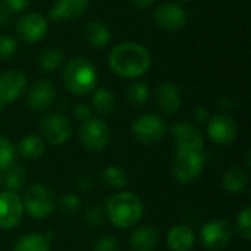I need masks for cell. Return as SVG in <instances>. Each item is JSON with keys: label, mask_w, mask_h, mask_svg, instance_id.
<instances>
[{"label": "cell", "mask_w": 251, "mask_h": 251, "mask_svg": "<svg viewBox=\"0 0 251 251\" xmlns=\"http://www.w3.org/2000/svg\"><path fill=\"white\" fill-rule=\"evenodd\" d=\"M237 228H238V232L240 235L250 241L251 240V207L250 206H246L240 213H238V218H237Z\"/></svg>", "instance_id": "cell-32"}, {"label": "cell", "mask_w": 251, "mask_h": 251, "mask_svg": "<svg viewBox=\"0 0 251 251\" xmlns=\"http://www.w3.org/2000/svg\"><path fill=\"white\" fill-rule=\"evenodd\" d=\"M246 160H247V168H250V150L246 154Z\"/></svg>", "instance_id": "cell-41"}, {"label": "cell", "mask_w": 251, "mask_h": 251, "mask_svg": "<svg viewBox=\"0 0 251 251\" xmlns=\"http://www.w3.org/2000/svg\"><path fill=\"white\" fill-rule=\"evenodd\" d=\"M79 140L85 150L100 151L110 141V128L101 119L91 118L79 128Z\"/></svg>", "instance_id": "cell-9"}, {"label": "cell", "mask_w": 251, "mask_h": 251, "mask_svg": "<svg viewBox=\"0 0 251 251\" xmlns=\"http://www.w3.org/2000/svg\"><path fill=\"white\" fill-rule=\"evenodd\" d=\"M234 238V228L224 219H216L206 224L200 232V243L209 251H221L226 249Z\"/></svg>", "instance_id": "cell-8"}, {"label": "cell", "mask_w": 251, "mask_h": 251, "mask_svg": "<svg viewBox=\"0 0 251 251\" xmlns=\"http://www.w3.org/2000/svg\"><path fill=\"white\" fill-rule=\"evenodd\" d=\"M46 150L44 141L38 135H26L18 143V153L28 160H37Z\"/></svg>", "instance_id": "cell-24"}, {"label": "cell", "mask_w": 251, "mask_h": 251, "mask_svg": "<svg viewBox=\"0 0 251 251\" xmlns=\"http://www.w3.org/2000/svg\"><path fill=\"white\" fill-rule=\"evenodd\" d=\"M156 0H131V3L138 7V9H144V7H149L154 3Z\"/></svg>", "instance_id": "cell-39"}, {"label": "cell", "mask_w": 251, "mask_h": 251, "mask_svg": "<svg viewBox=\"0 0 251 251\" xmlns=\"http://www.w3.org/2000/svg\"><path fill=\"white\" fill-rule=\"evenodd\" d=\"M168 246L172 251H190L196 243L194 231L187 225H175L168 232Z\"/></svg>", "instance_id": "cell-21"}, {"label": "cell", "mask_w": 251, "mask_h": 251, "mask_svg": "<svg viewBox=\"0 0 251 251\" xmlns=\"http://www.w3.org/2000/svg\"><path fill=\"white\" fill-rule=\"evenodd\" d=\"M168 125L166 122L154 115V113H144L135 118L131 124V134L132 137L141 144H154L163 140L166 135Z\"/></svg>", "instance_id": "cell-7"}, {"label": "cell", "mask_w": 251, "mask_h": 251, "mask_svg": "<svg viewBox=\"0 0 251 251\" xmlns=\"http://www.w3.org/2000/svg\"><path fill=\"white\" fill-rule=\"evenodd\" d=\"M203 166V151H176L171 163V172L179 184H190L200 176Z\"/></svg>", "instance_id": "cell-5"}, {"label": "cell", "mask_w": 251, "mask_h": 251, "mask_svg": "<svg viewBox=\"0 0 251 251\" xmlns=\"http://www.w3.org/2000/svg\"><path fill=\"white\" fill-rule=\"evenodd\" d=\"M82 37H84L85 43L88 46H91L93 49H103L112 40L110 29L101 21H91L87 25H84Z\"/></svg>", "instance_id": "cell-20"}, {"label": "cell", "mask_w": 251, "mask_h": 251, "mask_svg": "<svg viewBox=\"0 0 251 251\" xmlns=\"http://www.w3.org/2000/svg\"><path fill=\"white\" fill-rule=\"evenodd\" d=\"M109 66L118 76L134 79L150 69L151 56L140 43L125 41L112 49L109 54Z\"/></svg>", "instance_id": "cell-1"}, {"label": "cell", "mask_w": 251, "mask_h": 251, "mask_svg": "<svg viewBox=\"0 0 251 251\" xmlns=\"http://www.w3.org/2000/svg\"><path fill=\"white\" fill-rule=\"evenodd\" d=\"M74 115H75V118H76L81 124H84V122H87L88 119H91V107H90L88 104H85V103H79V104L75 106Z\"/></svg>", "instance_id": "cell-36"}, {"label": "cell", "mask_w": 251, "mask_h": 251, "mask_svg": "<svg viewBox=\"0 0 251 251\" xmlns=\"http://www.w3.org/2000/svg\"><path fill=\"white\" fill-rule=\"evenodd\" d=\"M56 206L59 207V210L63 215H74L81 209V200L76 194L69 193V194H63L62 197L56 199Z\"/></svg>", "instance_id": "cell-30"}, {"label": "cell", "mask_w": 251, "mask_h": 251, "mask_svg": "<svg viewBox=\"0 0 251 251\" xmlns=\"http://www.w3.org/2000/svg\"><path fill=\"white\" fill-rule=\"evenodd\" d=\"M13 251H50V243L44 235H22L13 246Z\"/></svg>", "instance_id": "cell-26"}, {"label": "cell", "mask_w": 251, "mask_h": 251, "mask_svg": "<svg viewBox=\"0 0 251 251\" xmlns=\"http://www.w3.org/2000/svg\"><path fill=\"white\" fill-rule=\"evenodd\" d=\"M91 251H119V244L113 237H103L94 243Z\"/></svg>", "instance_id": "cell-34"}, {"label": "cell", "mask_w": 251, "mask_h": 251, "mask_svg": "<svg viewBox=\"0 0 251 251\" xmlns=\"http://www.w3.org/2000/svg\"><path fill=\"white\" fill-rule=\"evenodd\" d=\"M106 216L116 228H134L143 218V203L134 193H116L106 201Z\"/></svg>", "instance_id": "cell-2"}, {"label": "cell", "mask_w": 251, "mask_h": 251, "mask_svg": "<svg viewBox=\"0 0 251 251\" xmlns=\"http://www.w3.org/2000/svg\"><path fill=\"white\" fill-rule=\"evenodd\" d=\"M15 163V147L13 144L0 135V171H7Z\"/></svg>", "instance_id": "cell-31"}, {"label": "cell", "mask_w": 251, "mask_h": 251, "mask_svg": "<svg viewBox=\"0 0 251 251\" xmlns=\"http://www.w3.org/2000/svg\"><path fill=\"white\" fill-rule=\"evenodd\" d=\"M249 185V175L241 168H229L222 176V187L229 194H240Z\"/></svg>", "instance_id": "cell-22"}, {"label": "cell", "mask_w": 251, "mask_h": 251, "mask_svg": "<svg viewBox=\"0 0 251 251\" xmlns=\"http://www.w3.org/2000/svg\"><path fill=\"white\" fill-rule=\"evenodd\" d=\"M178 1H181V3H187V1H191V0H178Z\"/></svg>", "instance_id": "cell-42"}, {"label": "cell", "mask_w": 251, "mask_h": 251, "mask_svg": "<svg viewBox=\"0 0 251 251\" xmlns=\"http://www.w3.org/2000/svg\"><path fill=\"white\" fill-rule=\"evenodd\" d=\"M15 31L19 40L25 43H37L46 37L49 31V22L43 15L37 12H31L24 15L16 22Z\"/></svg>", "instance_id": "cell-12"}, {"label": "cell", "mask_w": 251, "mask_h": 251, "mask_svg": "<svg viewBox=\"0 0 251 251\" xmlns=\"http://www.w3.org/2000/svg\"><path fill=\"white\" fill-rule=\"evenodd\" d=\"M41 140L50 146H62L72 135V122L68 116L59 112H51L43 116L38 125Z\"/></svg>", "instance_id": "cell-6"}, {"label": "cell", "mask_w": 251, "mask_h": 251, "mask_svg": "<svg viewBox=\"0 0 251 251\" xmlns=\"http://www.w3.org/2000/svg\"><path fill=\"white\" fill-rule=\"evenodd\" d=\"M190 251H191V250H190Z\"/></svg>", "instance_id": "cell-44"}, {"label": "cell", "mask_w": 251, "mask_h": 251, "mask_svg": "<svg viewBox=\"0 0 251 251\" xmlns=\"http://www.w3.org/2000/svg\"><path fill=\"white\" fill-rule=\"evenodd\" d=\"M26 88V76L24 72L12 69L0 74V110L22 96Z\"/></svg>", "instance_id": "cell-14"}, {"label": "cell", "mask_w": 251, "mask_h": 251, "mask_svg": "<svg viewBox=\"0 0 251 251\" xmlns=\"http://www.w3.org/2000/svg\"><path fill=\"white\" fill-rule=\"evenodd\" d=\"M90 0H54L49 10V18L53 22L69 21L84 15Z\"/></svg>", "instance_id": "cell-18"}, {"label": "cell", "mask_w": 251, "mask_h": 251, "mask_svg": "<svg viewBox=\"0 0 251 251\" xmlns=\"http://www.w3.org/2000/svg\"><path fill=\"white\" fill-rule=\"evenodd\" d=\"M0 185H1V178H0Z\"/></svg>", "instance_id": "cell-43"}, {"label": "cell", "mask_w": 251, "mask_h": 251, "mask_svg": "<svg viewBox=\"0 0 251 251\" xmlns=\"http://www.w3.org/2000/svg\"><path fill=\"white\" fill-rule=\"evenodd\" d=\"M193 118H194V121H196L197 124H204V122L209 121L210 115H209V112H207L203 106H197V107L193 110Z\"/></svg>", "instance_id": "cell-38"}, {"label": "cell", "mask_w": 251, "mask_h": 251, "mask_svg": "<svg viewBox=\"0 0 251 251\" xmlns=\"http://www.w3.org/2000/svg\"><path fill=\"white\" fill-rule=\"evenodd\" d=\"M103 184L113 190H122L128 185V174L121 166H107L101 174Z\"/></svg>", "instance_id": "cell-27"}, {"label": "cell", "mask_w": 251, "mask_h": 251, "mask_svg": "<svg viewBox=\"0 0 251 251\" xmlns=\"http://www.w3.org/2000/svg\"><path fill=\"white\" fill-rule=\"evenodd\" d=\"M93 91H94L93 97H91L93 110L101 116L112 113L115 110V106H116V100H115L113 93L107 88H94Z\"/></svg>", "instance_id": "cell-23"}, {"label": "cell", "mask_w": 251, "mask_h": 251, "mask_svg": "<svg viewBox=\"0 0 251 251\" xmlns=\"http://www.w3.org/2000/svg\"><path fill=\"white\" fill-rule=\"evenodd\" d=\"M154 99L159 109L166 115L176 113L182 103L179 88L171 81H163L162 84H159V87L154 91Z\"/></svg>", "instance_id": "cell-17"}, {"label": "cell", "mask_w": 251, "mask_h": 251, "mask_svg": "<svg viewBox=\"0 0 251 251\" xmlns=\"http://www.w3.org/2000/svg\"><path fill=\"white\" fill-rule=\"evenodd\" d=\"M16 53V41L9 35H0V60H9Z\"/></svg>", "instance_id": "cell-33"}, {"label": "cell", "mask_w": 251, "mask_h": 251, "mask_svg": "<svg viewBox=\"0 0 251 251\" xmlns=\"http://www.w3.org/2000/svg\"><path fill=\"white\" fill-rule=\"evenodd\" d=\"M31 0H4V6L9 12H24L29 6Z\"/></svg>", "instance_id": "cell-37"}, {"label": "cell", "mask_w": 251, "mask_h": 251, "mask_svg": "<svg viewBox=\"0 0 251 251\" xmlns=\"http://www.w3.org/2000/svg\"><path fill=\"white\" fill-rule=\"evenodd\" d=\"M104 216H106V210H103V209H100V207H96V206H94V207H90V209L87 210L85 219H87V222H88L90 225L97 226V225L103 224Z\"/></svg>", "instance_id": "cell-35"}, {"label": "cell", "mask_w": 251, "mask_h": 251, "mask_svg": "<svg viewBox=\"0 0 251 251\" xmlns=\"http://www.w3.org/2000/svg\"><path fill=\"white\" fill-rule=\"evenodd\" d=\"M63 60H65V54L60 49L49 47L38 54L37 65L44 72H54L63 65Z\"/></svg>", "instance_id": "cell-25"}, {"label": "cell", "mask_w": 251, "mask_h": 251, "mask_svg": "<svg viewBox=\"0 0 251 251\" xmlns=\"http://www.w3.org/2000/svg\"><path fill=\"white\" fill-rule=\"evenodd\" d=\"M237 125L228 115L216 113L207 121V134L210 140L219 146H228L237 138Z\"/></svg>", "instance_id": "cell-15"}, {"label": "cell", "mask_w": 251, "mask_h": 251, "mask_svg": "<svg viewBox=\"0 0 251 251\" xmlns=\"http://www.w3.org/2000/svg\"><path fill=\"white\" fill-rule=\"evenodd\" d=\"M160 234L153 225H143L134 231L129 240V247L132 251H154L159 244Z\"/></svg>", "instance_id": "cell-19"}, {"label": "cell", "mask_w": 251, "mask_h": 251, "mask_svg": "<svg viewBox=\"0 0 251 251\" xmlns=\"http://www.w3.org/2000/svg\"><path fill=\"white\" fill-rule=\"evenodd\" d=\"M171 134L176 151H203L204 138L200 129L188 121H178L172 125Z\"/></svg>", "instance_id": "cell-10"}, {"label": "cell", "mask_w": 251, "mask_h": 251, "mask_svg": "<svg viewBox=\"0 0 251 251\" xmlns=\"http://www.w3.org/2000/svg\"><path fill=\"white\" fill-rule=\"evenodd\" d=\"M22 199L15 191L0 193V228L10 231L19 225L24 216Z\"/></svg>", "instance_id": "cell-11"}, {"label": "cell", "mask_w": 251, "mask_h": 251, "mask_svg": "<svg viewBox=\"0 0 251 251\" xmlns=\"http://www.w3.org/2000/svg\"><path fill=\"white\" fill-rule=\"evenodd\" d=\"M63 84L66 90L75 96H85L91 93L97 85L96 66L85 57H74L63 69Z\"/></svg>", "instance_id": "cell-3"}, {"label": "cell", "mask_w": 251, "mask_h": 251, "mask_svg": "<svg viewBox=\"0 0 251 251\" xmlns=\"http://www.w3.org/2000/svg\"><path fill=\"white\" fill-rule=\"evenodd\" d=\"M28 179V174L24 166L13 163L7 171H4V184L9 191H18L21 190Z\"/></svg>", "instance_id": "cell-29"}, {"label": "cell", "mask_w": 251, "mask_h": 251, "mask_svg": "<svg viewBox=\"0 0 251 251\" xmlns=\"http://www.w3.org/2000/svg\"><path fill=\"white\" fill-rule=\"evenodd\" d=\"M150 99V90L149 85L141 82V81H135L132 84L128 85L126 88V101L134 106V107H141L144 106Z\"/></svg>", "instance_id": "cell-28"}, {"label": "cell", "mask_w": 251, "mask_h": 251, "mask_svg": "<svg viewBox=\"0 0 251 251\" xmlns=\"http://www.w3.org/2000/svg\"><path fill=\"white\" fill-rule=\"evenodd\" d=\"M9 19V9L3 4H0V25L1 24H6V21Z\"/></svg>", "instance_id": "cell-40"}, {"label": "cell", "mask_w": 251, "mask_h": 251, "mask_svg": "<svg viewBox=\"0 0 251 251\" xmlns=\"http://www.w3.org/2000/svg\"><path fill=\"white\" fill-rule=\"evenodd\" d=\"M153 22L169 32L179 31L187 24V13L182 6L176 3H163L153 12Z\"/></svg>", "instance_id": "cell-13"}, {"label": "cell", "mask_w": 251, "mask_h": 251, "mask_svg": "<svg viewBox=\"0 0 251 251\" xmlns=\"http://www.w3.org/2000/svg\"><path fill=\"white\" fill-rule=\"evenodd\" d=\"M54 100H56V88L47 79L34 82L26 93V104L29 109L35 112L49 109L54 103Z\"/></svg>", "instance_id": "cell-16"}, {"label": "cell", "mask_w": 251, "mask_h": 251, "mask_svg": "<svg viewBox=\"0 0 251 251\" xmlns=\"http://www.w3.org/2000/svg\"><path fill=\"white\" fill-rule=\"evenodd\" d=\"M24 210L34 219H47L56 209V196L44 184H32L22 197Z\"/></svg>", "instance_id": "cell-4"}]
</instances>
